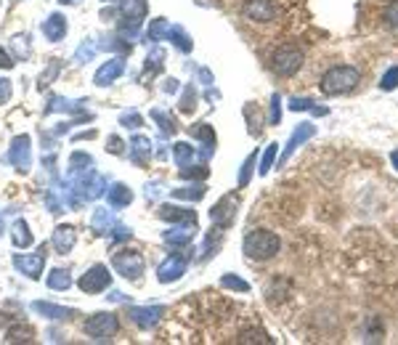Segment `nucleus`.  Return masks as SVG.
I'll return each instance as SVG.
<instances>
[{"label":"nucleus","instance_id":"c03bdc74","mask_svg":"<svg viewBox=\"0 0 398 345\" xmlns=\"http://www.w3.org/2000/svg\"><path fill=\"white\" fill-rule=\"evenodd\" d=\"M252 168H255V154H250V157L244 159V165H242V172H239V186H247V184H250Z\"/></svg>","mask_w":398,"mask_h":345},{"label":"nucleus","instance_id":"e433bc0d","mask_svg":"<svg viewBox=\"0 0 398 345\" xmlns=\"http://www.w3.org/2000/svg\"><path fill=\"white\" fill-rule=\"evenodd\" d=\"M207 175H210V168H207V165H194V168L186 165V168H181V178H191V181L199 178V181H202V178H207Z\"/></svg>","mask_w":398,"mask_h":345},{"label":"nucleus","instance_id":"aec40b11","mask_svg":"<svg viewBox=\"0 0 398 345\" xmlns=\"http://www.w3.org/2000/svg\"><path fill=\"white\" fill-rule=\"evenodd\" d=\"M149 154H152V141L146 135H135L131 141V159L135 165H146Z\"/></svg>","mask_w":398,"mask_h":345},{"label":"nucleus","instance_id":"9d476101","mask_svg":"<svg viewBox=\"0 0 398 345\" xmlns=\"http://www.w3.org/2000/svg\"><path fill=\"white\" fill-rule=\"evenodd\" d=\"M13 265H16V271H22L24 277L40 279L43 265H45V244H43L35 255H13Z\"/></svg>","mask_w":398,"mask_h":345},{"label":"nucleus","instance_id":"0e129e2a","mask_svg":"<svg viewBox=\"0 0 398 345\" xmlns=\"http://www.w3.org/2000/svg\"><path fill=\"white\" fill-rule=\"evenodd\" d=\"M0 234H3V218H0Z\"/></svg>","mask_w":398,"mask_h":345},{"label":"nucleus","instance_id":"393cba45","mask_svg":"<svg viewBox=\"0 0 398 345\" xmlns=\"http://www.w3.org/2000/svg\"><path fill=\"white\" fill-rule=\"evenodd\" d=\"M172 157H175V162H178L181 168H186V165H191V162H194L197 149H194L191 144H186V141H178V144L172 146Z\"/></svg>","mask_w":398,"mask_h":345},{"label":"nucleus","instance_id":"58836bf2","mask_svg":"<svg viewBox=\"0 0 398 345\" xmlns=\"http://www.w3.org/2000/svg\"><path fill=\"white\" fill-rule=\"evenodd\" d=\"M380 88H383V91H396L398 88V66H390V69L385 72L383 80H380Z\"/></svg>","mask_w":398,"mask_h":345},{"label":"nucleus","instance_id":"f257e3e1","mask_svg":"<svg viewBox=\"0 0 398 345\" xmlns=\"http://www.w3.org/2000/svg\"><path fill=\"white\" fill-rule=\"evenodd\" d=\"M279 247H281V242L268 228H258V231H250L244 237V252H247V258H252V260H268V258L277 255Z\"/></svg>","mask_w":398,"mask_h":345},{"label":"nucleus","instance_id":"f3484780","mask_svg":"<svg viewBox=\"0 0 398 345\" xmlns=\"http://www.w3.org/2000/svg\"><path fill=\"white\" fill-rule=\"evenodd\" d=\"M32 311L40 314V316H45V318H53V321H64V318L75 316V308L53 305V303H45V300H35V303H32Z\"/></svg>","mask_w":398,"mask_h":345},{"label":"nucleus","instance_id":"a878e982","mask_svg":"<svg viewBox=\"0 0 398 345\" xmlns=\"http://www.w3.org/2000/svg\"><path fill=\"white\" fill-rule=\"evenodd\" d=\"M146 38L168 40L170 38V22H168V19H152V22H149V29H146Z\"/></svg>","mask_w":398,"mask_h":345},{"label":"nucleus","instance_id":"2eb2a0df","mask_svg":"<svg viewBox=\"0 0 398 345\" xmlns=\"http://www.w3.org/2000/svg\"><path fill=\"white\" fill-rule=\"evenodd\" d=\"M314 133H316V128L311 125V122H303V125H297V131L290 135V144L284 146V152H281V157H279V165H284L287 159L297 152V146H303L308 138H314Z\"/></svg>","mask_w":398,"mask_h":345},{"label":"nucleus","instance_id":"6ab92c4d","mask_svg":"<svg viewBox=\"0 0 398 345\" xmlns=\"http://www.w3.org/2000/svg\"><path fill=\"white\" fill-rule=\"evenodd\" d=\"M43 35L51 40V43L64 40V35H66V16H61V13H51V16L43 22Z\"/></svg>","mask_w":398,"mask_h":345},{"label":"nucleus","instance_id":"c756f323","mask_svg":"<svg viewBox=\"0 0 398 345\" xmlns=\"http://www.w3.org/2000/svg\"><path fill=\"white\" fill-rule=\"evenodd\" d=\"M48 287H51V290H69V287H72L69 271H64V268H53L51 274H48Z\"/></svg>","mask_w":398,"mask_h":345},{"label":"nucleus","instance_id":"5fc2aeb1","mask_svg":"<svg viewBox=\"0 0 398 345\" xmlns=\"http://www.w3.org/2000/svg\"><path fill=\"white\" fill-rule=\"evenodd\" d=\"M0 69H13V59L6 48H0Z\"/></svg>","mask_w":398,"mask_h":345},{"label":"nucleus","instance_id":"20e7f679","mask_svg":"<svg viewBox=\"0 0 398 345\" xmlns=\"http://www.w3.org/2000/svg\"><path fill=\"white\" fill-rule=\"evenodd\" d=\"M112 265L117 268L119 277L131 279V281H135V279H141V274H144V255L138 250H119L115 252V258H112Z\"/></svg>","mask_w":398,"mask_h":345},{"label":"nucleus","instance_id":"a211bd4d","mask_svg":"<svg viewBox=\"0 0 398 345\" xmlns=\"http://www.w3.org/2000/svg\"><path fill=\"white\" fill-rule=\"evenodd\" d=\"M75 242H78V231L72 228V226H56V231H53L51 237V244L56 247V252H69L75 247Z\"/></svg>","mask_w":398,"mask_h":345},{"label":"nucleus","instance_id":"6e6d98bb","mask_svg":"<svg viewBox=\"0 0 398 345\" xmlns=\"http://www.w3.org/2000/svg\"><path fill=\"white\" fill-rule=\"evenodd\" d=\"M112 231H115V239H131V228H125V226H115V228H112Z\"/></svg>","mask_w":398,"mask_h":345},{"label":"nucleus","instance_id":"6e6552de","mask_svg":"<svg viewBox=\"0 0 398 345\" xmlns=\"http://www.w3.org/2000/svg\"><path fill=\"white\" fill-rule=\"evenodd\" d=\"M8 162L19 172L29 170V165H32V146H29V135L27 133L16 135L11 141V146H8Z\"/></svg>","mask_w":398,"mask_h":345},{"label":"nucleus","instance_id":"4c0bfd02","mask_svg":"<svg viewBox=\"0 0 398 345\" xmlns=\"http://www.w3.org/2000/svg\"><path fill=\"white\" fill-rule=\"evenodd\" d=\"M221 284H223L226 290H237V292H247V290H250V284H247L244 279L231 277V274H226V277L221 279Z\"/></svg>","mask_w":398,"mask_h":345},{"label":"nucleus","instance_id":"a18cd8bd","mask_svg":"<svg viewBox=\"0 0 398 345\" xmlns=\"http://www.w3.org/2000/svg\"><path fill=\"white\" fill-rule=\"evenodd\" d=\"M93 53H96V45H93V43H88V45L82 43V45L78 48V56H75V61H78V64H85V61H91V59H93Z\"/></svg>","mask_w":398,"mask_h":345},{"label":"nucleus","instance_id":"5701e85b","mask_svg":"<svg viewBox=\"0 0 398 345\" xmlns=\"http://www.w3.org/2000/svg\"><path fill=\"white\" fill-rule=\"evenodd\" d=\"M93 231H98V234H109L115 226H117V221H115V215L109 210H104V207H98V210L93 212Z\"/></svg>","mask_w":398,"mask_h":345},{"label":"nucleus","instance_id":"72a5a7b5","mask_svg":"<svg viewBox=\"0 0 398 345\" xmlns=\"http://www.w3.org/2000/svg\"><path fill=\"white\" fill-rule=\"evenodd\" d=\"M290 109L292 112H308V109H311L314 115H327V109H324V106H314L311 98H292Z\"/></svg>","mask_w":398,"mask_h":345},{"label":"nucleus","instance_id":"f03ea898","mask_svg":"<svg viewBox=\"0 0 398 345\" xmlns=\"http://www.w3.org/2000/svg\"><path fill=\"white\" fill-rule=\"evenodd\" d=\"M361 80V72L356 66H332L330 72H324L321 78V91L327 96H340V93L353 91Z\"/></svg>","mask_w":398,"mask_h":345},{"label":"nucleus","instance_id":"8fccbe9b","mask_svg":"<svg viewBox=\"0 0 398 345\" xmlns=\"http://www.w3.org/2000/svg\"><path fill=\"white\" fill-rule=\"evenodd\" d=\"M385 19H388V24L396 27V29H398V0H393V3L388 6V11H385Z\"/></svg>","mask_w":398,"mask_h":345},{"label":"nucleus","instance_id":"ddd939ff","mask_svg":"<svg viewBox=\"0 0 398 345\" xmlns=\"http://www.w3.org/2000/svg\"><path fill=\"white\" fill-rule=\"evenodd\" d=\"M186 274V258L184 255H170L165 263L157 268V279L162 284H172Z\"/></svg>","mask_w":398,"mask_h":345},{"label":"nucleus","instance_id":"423d86ee","mask_svg":"<svg viewBox=\"0 0 398 345\" xmlns=\"http://www.w3.org/2000/svg\"><path fill=\"white\" fill-rule=\"evenodd\" d=\"M271 66H274V72L281 75V78H292V75L303 66V53L297 51V48H292V45H284V48H279V51L271 56Z\"/></svg>","mask_w":398,"mask_h":345},{"label":"nucleus","instance_id":"a19ab883","mask_svg":"<svg viewBox=\"0 0 398 345\" xmlns=\"http://www.w3.org/2000/svg\"><path fill=\"white\" fill-rule=\"evenodd\" d=\"M194 106H197V91L194 88H186L184 96H181V112H194Z\"/></svg>","mask_w":398,"mask_h":345},{"label":"nucleus","instance_id":"37998d69","mask_svg":"<svg viewBox=\"0 0 398 345\" xmlns=\"http://www.w3.org/2000/svg\"><path fill=\"white\" fill-rule=\"evenodd\" d=\"M56 75H59V61L53 59L51 66H48V72H45V75H40V82H38L40 91H43V88H48V85H51V80L56 78Z\"/></svg>","mask_w":398,"mask_h":345},{"label":"nucleus","instance_id":"bb28decb","mask_svg":"<svg viewBox=\"0 0 398 345\" xmlns=\"http://www.w3.org/2000/svg\"><path fill=\"white\" fill-rule=\"evenodd\" d=\"M11 239L16 247H29L32 244V231H29V226L24 221H16L11 228Z\"/></svg>","mask_w":398,"mask_h":345},{"label":"nucleus","instance_id":"680f3d73","mask_svg":"<svg viewBox=\"0 0 398 345\" xmlns=\"http://www.w3.org/2000/svg\"><path fill=\"white\" fill-rule=\"evenodd\" d=\"M59 3H61V6H72V3H75V0H59Z\"/></svg>","mask_w":398,"mask_h":345},{"label":"nucleus","instance_id":"79ce46f5","mask_svg":"<svg viewBox=\"0 0 398 345\" xmlns=\"http://www.w3.org/2000/svg\"><path fill=\"white\" fill-rule=\"evenodd\" d=\"M119 125H125V128H141V125H144V117H141L138 112H122V115H119Z\"/></svg>","mask_w":398,"mask_h":345},{"label":"nucleus","instance_id":"603ef678","mask_svg":"<svg viewBox=\"0 0 398 345\" xmlns=\"http://www.w3.org/2000/svg\"><path fill=\"white\" fill-rule=\"evenodd\" d=\"M380 335H383V324L377 321V318H371V330H369V343H374V340H380Z\"/></svg>","mask_w":398,"mask_h":345},{"label":"nucleus","instance_id":"7ed1b4c3","mask_svg":"<svg viewBox=\"0 0 398 345\" xmlns=\"http://www.w3.org/2000/svg\"><path fill=\"white\" fill-rule=\"evenodd\" d=\"M146 13H149V6H146V0H122V11H119V35H128L133 38L135 32H138V27L141 22L146 19Z\"/></svg>","mask_w":398,"mask_h":345},{"label":"nucleus","instance_id":"ea45409f","mask_svg":"<svg viewBox=\"0 0 398 345\" xmlns=\"http://www.w3.org/2000/svg\"><path fill=\"white\" fill-rule=\"evenodd\" d=\"M239 343H271V337L265 335V332H255V330H247L239 335Z\"/></svg>","mask_w":398,"mask_h":345},{"label":"nucleus","instance_id":"052dcab7","mask_svg":"<svg viewBox=\"0 0 398 345\" xmlns=\"http://www.w3.org/2000/svg\"><path fill=\"white\" fill-rule=\"evenodd\" d=\"M390 159H393V165H396V170H398V152H393V154H390Z\"/></svg>","mask_w":398,"mask_h":345},{"label":"nucleus","instance_id":"09e8293b","mask_svg":"<svg viewBox=\"0 0 398 345\" xmlns=\"http://www.w3.org/2000/svg\"><path fill=\"white\" fill-rule=\"evenodd\" d=\"M279 119H281V98L274 96L271 98V125H279Z\"/></svg>","mask_w":398,"mask_h":345},{"label":"nucleus","instance_id":"7c9ffc66","mask_svg":"<svg viewBox=\"0 0 398 345\" xmlns=\"http://www.w3.org/2000/svg\"><path fill=\"white\" fill-rule=\"evenodd\" d=\"M88 168H93V157H91V154H85V152H75V154L69 157V175L88 170Z\"/></svg>","mask_w":398,"mask_h":345},{"label":"nucleus","instance_id":"4468645a","mask_svg":"<svg viewBox=\"0 0 398 345\" xmlns=\"http://www.w3.org/2000/svg\"><path fill=\"white\" fill-rule=\"evenodd\" d=\"M242 13L252 22H271L277 16V6L271 0H247Z\"/></svg>","mask_w":398,"mask_h":345},{"label":"nucleus","instance_id":"de8ad7c7","mask_svg":"<svg viewBox=\"0 0 398 345\" xmlns=\"http://www.w3.org/2000/svg\"><path fill=\"white\" fill-rule=\"evenodd\" d=\"M11 93H13L11 80L0 78V104H8V101H11Z\"/></svg>","mask_w":398,"mask_h":345},{"label":"nucleus","instance_id":"cd10ccee","mask_svg":"<svg viewBox=\"0 0 398 345\" xmlns=\"http://www.w3.org/2000/svg\"><path fill=\"white\" fill-rule=\"evenodd\" d=\"M194 239V231L191 226H184V228H175V231H165V242L168 244H175V247H184Z\"/></svg>","mask_w":398,"mask_h":345},{"label":"nucleus","instance_id":"c85d7f7f","mask_svg":"<svg viewBox=\"0 0 398 345\" xmlns=\"http://www.w3.org/2000/svg\"><path fill=\"white\" fill-rule=\"evenodd\" d=\"M152 119H154V122H159V131L168 133V135H172V133L178 131V122H175V117H172V115H168V112H162V109H152Z\"/></svg>","mask_w":398,"mask_h":345},{"label":"nucleus","instance_id":"2f4dec72","mask_svg":"<svg viewBox=\"0 0 398 345\" xmlns=\"http://www.w3.org/2000/svg\"><path fill=\"white\" fill-rule=\"evenodd\" d=\"M32 337H35V332L29 327H22V324L6 332V343H32Z\"/></svg>","mask_w":398,"mask_h":345},{"label":"nucleus","instance_id":"864d4df0","mask_svg":"<svg viewBox=\"0 0 398 345\" xmlns=\"http://www.w3.org/2000/svg\"><path fill=\"white\" fill-rule=\"evenodd\" d=\"M13 48L22 53V56H29V45H27V38H13Z\"/></svg>","mask_w":398,"mask_h":345},{"label":"nucleus","instance_id":"49530a36","mask_svg":"<svg viewBox=\"0 0 398 345\" xmlns=\"http://www.w3.org/2000/svg\"><path fill=\"white\" fill-rule=\"evenodd\" d=\"M162 59H165V53L159 51V48H154L152 56H146V69H152V72L162 69Z\"/></svg>","mask_w":398,"mask_h":345},{"label":"nucleus","instance_id":"9b49d317","mask_svg":"<svg viewBox=\"0 0 398 345\" xmlns=\"http://www.w3.org/2000/svg\"><path fill=\"white\" fill-rule=\"evenodd\" d=\"M162 314H165V308L162 305H133L131 311H128V316H131V321L135 324V327H141V330H149V327H154L159 318H162Z\"/></svg>","mask_w":398,"mask_h":345},{"label":"nucleus","instance_id":"412c9836","mask_svg":"<svg viewBox=\"0 0 398 345\" xmlns=\"http://www.w3.org/2000/svg\"><path fill=\"white\" fill-rule=\"evenodd\" d=\"M51 112H78V115H82L85 106H82V101H72V98H64V96H53L51 104L45 106V115H51Z\"/></svg>","mask_w":398,"mask_h":345},{"label":"nucleus","instance_id":"f704fd0d","mask_svg":"<svg viewBox=\"0 0 398 345\" xmlns=\"http://www.w3.org/2000/svg\"><path fill=\"white\" fill-rule=\"evenodd\" d=\"M172 197L178 199H202L205 197V186H184V189H172Z\"/></svg>","mask_w":398,"mask_h":345},{"label":"nucleus","instance_id":"39448f33","mask_svg":"<svg viewBox=\"0 0 398 345\" xmlns=\"http://www.w3.org/2000/svg\"><path fill=\"white\" fill-rule=\"evenodd\" d=\"M119 330V321L115 314H93L85 318V335H91L93 340H109Z\"/></svg>","mask_w":398,"mask_h":345},{"label":"nucleus","instance_id":"473e14b6","mask_svg":"<svg viewBox=\"0 0 398 345\" xmlns=\"http://www.w3.org/2000/svg\"><path fill=\"white\" fill-rule=\"evenodd\" d=\"M168 40H172V45H175L178 51H184V53L191 51V38L186 35L181 27H170V38Z\"/></svg>","mask_w":398,"mask_h":345},{"label":"nucleus","instance_id":"e2e57ef3","mask_svg":"<svg viewBox=\"0 0 398 345\" xmlns=\"http://www.w3.org/2000/svg\"><path fill=\"white\" fill-rule=\"evenodd\" d=\"M104 3H122V0H104Z\"/></svg>","mask_w":398,"mask_h":345},{"label":"nucleus","instance_id":"bf43d9fd","mask_svg":"<svg viewBox=\"0 0 398 345\" xmlns=\"http://www.w3.org/2000/svg\"><path fill=\"white\" fill-rule=\"evenodd\" d=\"M109 298H112V300H117V303H125V300H128V298H125V295H122V292H112V295H109Z\"/></svg>","mask_w":398,"mask_h":345},{"label":"nucleus","instance_id":"13d9d810","mask_svg":"<svg viewBox=\"0 0 398 345\" xmlns=\"http://www.w3.org/2000/svg\"><path fill=\"white\" fill-rule=\"evenodd\" d=\"M82 138H96V131H88V133H80V135H75V141H82Z\"/></svg>","mask_w":398,"mask_h":345},{"label":"nucleus","instance_id":"1a4fd4ad","mask_svg":"<svg viewBox=\"0 0 398 345\" xmlns=\"http://www.w3.org/2000/svg\"><path fill=\"white\" fill-rule=\"evenodd\" d=\"M237 205H239L237 194H226V197H221L215 205H212L210 221L218 226V228H228V226L234 223V218H237Z\"/></svg>","mask_w":398,"mask_h":345},{"label":"nucleus","instance_id":"b1692460","mask_svg":"<svg viewBox=\"0 0 398 345\" xmlns=\"http://www.w3.org/2000/svg\"><path fill=\"white\" fill-rule=\"evenodd\" d=\"M191 135H194L197 141H202V146H205V154H212V149H215V133H212L210 125L199 122V125H194V128H191Z\"/></svg>","mask_w":398,"mask_h":345},{"label":"nucleus","instance_id":"4d7b16f0","mask_svg":"<svg viewBox=\"0 0 398 345\" xmlns=\"http://www.w3.org/2000/svg\"><path fill=\"white\" fill-rule=\"evenodd\" d=\"M178 91V80H165V93H175Z\"/></svg>","mask_w":398,"mask_h":345},{"label":"nucleus","instance_id":"dca6fc26","mask_svg":"<svg viewBox=\"0 0 398 345\" xmlns=\"http://www.w3.org/2000/svg\"><path fill=\"white\" fill-rule=\"evenodd\" d=\"M122 72H125V64H122V59H109L106 64H101L98 69H96V78H93V82L104 88V85H112V82H115V80H117Z\"/></svg>","mask_w":398,"mask_h":345},{"label":"nucleus","instance_id":"0eeeda50","mask_svg":"<svg viewBox=\"0 0 398 345\" xmlns=\"http://www.w3.org/2000/svg\"><path fill=\"white\" fill-rule=\"evenodd\" d=\"M109 284H112V274H109V268L101 263L91 265L78 281V287L85 292V295H98V292H104Z\"/></svg>","mask_w":398,"mask_h":345},{"label":"nucleus","instance_id":"3c124183","mask_svg":"<svg viewBox=\"0 0 398 345\" xmlns=\"http://www.w3.org/2000/svg\"><path fill=\"white\" fill-rule=\"evenodd\" d=\"M106 149H109V152H112V154H122V138H117V135H109V141H106Z\"/></svg>","mask_w":398,"mask_h":345},{"label":"nucleus","instance_id":"4be33fe9","mask_svg":"<svg viewBox=\"0 0 398 345\" xmlns=\"http://www.w3.org/2000/svg\"><path fill=\"white\" fill-rule=\"evenodd\" d=\"M106 199H109V205H112V207H128V205L133 202V191L125 184H115L112 189H109Z\"/></svg>","mask_w":398,"mask_h":345},{"label":"nucleus","instance_id":"c9c22d12","mask_svg":"<svg viewBox=\"0 0 398 345\" xmlns=\"http://www.w3.org/2000/svg\"><path fill=\"white\" fill-rule=\"evenodd\" d=\"M277 154H279V144H268L263 154V162H260V175H268L271 168H274V162H277Z\"/></svg>","mask_w":398,"mask_h":345},{"label":"nucleus","instance_id":"f8f14e48","mask_svg":"<svg viewBox=\"0 0 398 345\" xmlns=\"http://www.w3.org/2000/svg\"><path fill=\"white\" fill-rule=\"evenodd\" d=\"M157 215L168 223H184L197 228V212L189 210V207H178V205H162L157 210Z\"/></svg>","mask_w":398,"mask_h":345}]
</instances>
